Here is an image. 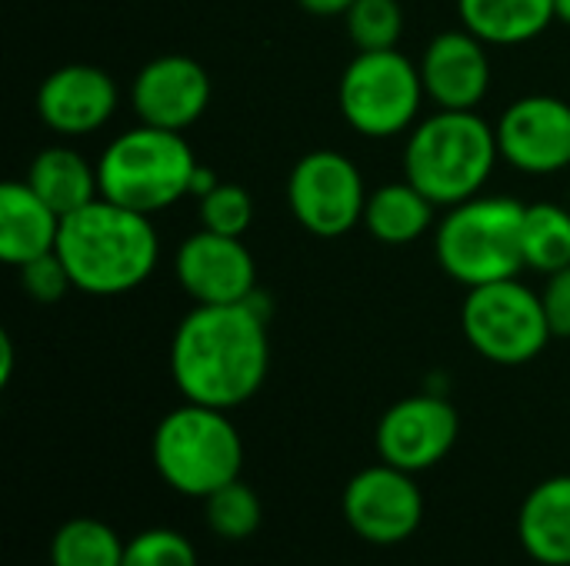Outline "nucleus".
<instances>
[{
    "mask_svg": "<svg viewBox=\"0 0 570 566\" xmlns=\"http://www.w3.org/2000/svg\"><path fill=\"white\" fill-rule=\"evenodd\" d=\"M271 304L257 290L244 304H197L174 330L170 377L184 400L234 410L267 380Z\"/></svg>",
    "mask_w": 570,
    "mask_h": 566,
    "instance_id": "f257e3e1",
    "label": "nucleus"
},
{
    "mask_svg": "<svg viewBox=\"0 0 570 566\" xmlns=\"http://www.w3.org/2000/svg\"><path fill=\"white\" fill-rule=\"evenodd\" d=\"M57 257L63 260L73 290L117 297L137 290L157 270L160 237L150 214L97 197L60 217Z\"/></svg>",
    "mask_w": 570,
    "mask_h": 566,
    "instance_id": "f03ea898",
    "label": "nucleus"
},
{
    "mask_svg": "<svg viewBox=\"0 0 570 566\" xmlns=\"http://www.w3.org/2000/svg\"><path fill=\"white\" fill-rule=\"evenodd\" d=\"M498 160V130L478 110H434L404 143V177L438 207L478 197Z\"/></svg>",
    "mask_w": 570,
    "mask_h": 566,
    "instance_id": "7ed1b4c3",
    "label": "nucleus"
},
{
    "mask_svg": "<svg viewBox=\"0 0 570 566\" xmlns=\"http://www.w3.org/2000/svg\"><path fill=\"white\" fill-rule=\"evenodd\" d=\"M524 214L528 203L488 193L448 207L434 230V257L441 270L468 290L521 277V270H528Z\"/></svg>",
    "mask_w": 570,
    "mask_h": 566,
    "instance_id": "20e7f679",
    "label": "nucleus"
},
{
    "mask_svg": "<svg viewBox=\"0 0 570 566\" xmlns=\"http://www.w3.org/2000/svg\"><path fill=\"white\" fill-rule=\"evenodd\" d=\"M197 167L184 133L137 123L104 147L97 160L100 197L154 217L190 193Z\"/></svg>",
    "mask_w": 570,
    "mask_h": 566,
    "instance_id": "39448f33",
    "label": "nucleus"
},
{
    "mask_svg": "<svg viewBox=\"0 0 570 566\" xmlns=\"http://www.w3.org/2000/svg\"><path fill=\"white\" fill-rule=\"evenodd\" d=\"M227 414L230 410L187 400L157 424L150 457L157 477L170 490L207 500L214 490L240 477L244 440Z\"/></svg>",
    "mask_w": 570,
    "mask_h": 566,
    "instance_id": "423d86ee",
    "label": "nucleus"
},
{
    "mask_svg": "<svg viewBox=\"0 0 570 566\" xmlns=\"http://www.w3.org/2000/svg\"><path fill=\"white\" fill-rule=\"evenodd\" d=\"M428 93L421 67L394 50H357L341 73L337 107L361 137L387 140L411 133Z\"/></svg>",
    "mask_w": 570,
    "mask_h": 566,
    "instance_id": "0eeeda50",
    "label": "nucleus"
},
{
    "mask_svg": "<svg viewBox=\"0 0 570 566\" xmlns=\"http://www.w3.org/2000/svg\"><path fill=\"white\" fill-rule=\"evenodd\" d=\"M461 330L474 354L501 367L531 364L554 337L541 294L518 277L471 287L461 307Z\"/></svg>",
    "mask_w": 570,
    "mask_h": 566,
    "instance_id": "6e6552de",
    "label": "nucleus"
},
{
    "mask_svg": "<svg viewBox=\"0 0 570 566\" xmlns=\"http://www.w3.org/2000/svg\"><path fill=\"white\" fill-rule=\"evenodd\" d=\"M367 183L361 167L341 150L304 153L287 177V207L314 237H344L364 224Z\"/></svg>",
    "mask_w": 570,
    "mask_h": 566,
    "instance_id": "1a4fd4ad",
    "label": "nucleus"
},
{
    "mask_svg": "<svg viewBox=\"0 0 570 566\" xmlns=\"http://www.w3.org/2000/svg\"><path fill=\"white\" fill-rule=\"evenodd\" d=\"M341 510L361 540L391 547L417 534L424 520V497L414 474L381 460L377 467H364L347 480Z\"/></svg>",
    "mask_w": 570,
    "mask_h": 566,
    "instance_id": "9d476101",
    "label": "nucleus"
},
{
    "mask_svg": "<svg viewBox=\"0 0 570 566\" xmlns=\"http://www.w3.org/2000/svg\"><path fill=\"white\" fill-rule=\"evenodd\" d=\"M458 434L461 417L451 400L438 394H414L387 407L374 430V440L384 464L417 477L438 467L454 450Z\"/></svg>",
    "mask_w": 570,
    "mask_h": 566,
    "instance_id": "9b49d317",
    "label": "nucleus"
},
{
    "mask_svg": "<svg viewBox=\"0 0 570 566\" xmlns=\"http://www.w3.org/2000/svg\"><path fill=\"white\" fill-rule=\"evenodd\" d=\"M501 160L531 177H551L570 167V103L551 93L514 100L498 120Z\"/></svg>",
    "mask_w": 570,
    "mask_h": 566,
    "instance_id": "f8f14e48",
    "label": "nucleus"
},
{
    "mask_svg": "<svg viewBox=\"0 0 570 566\" xmlns=\"http://www.w3.org/2000/svg\"><path fill=\"white\" fill-rule=\"evenodd\" d=\"M174 277L194 304H244L257 294V264L244 237L204 227L177 247Z\"/></svg>",
    "mask_w": 570,
    "mask_h": 566,
    "instance_id": "ddd939ff",
    "label": "nucleus"
},
{
    "mask_svg": "<svg viewBox=\"0 0 570 566\" xmlns=\"http://www.w3.org/2000/svg\"><path fill=\"white\" fill-rule=\"evenodd\" d=\"M214 97L210 73L200 60L187 53H164L147 60L130 87V103L140 123L184 133L194 127Z\"/></svg>",
    "mask_w": 570,
    "mask_h": 566,
    "instance_id": "4468645a",
    "label": "nucleus"
},
{
    "mask_svg": "<svg viewBox=\"0 0 570 566\" xmlns=\"http://www.w3.org/2000/svg\"><path fill=\"white\" fill-rule=\"evenodd\" d=\"M417 67L424 93L438 110H478L491 90L488 43L468 27L431 37Z\"/></svg>",
    "mask_w": 570,
    "mask_h": 566,
    "instance_id": "2eb2a0df",
    "label": "nucleus"
},
{
    "mask_svg": "<svg viewBox=\"0 0 570 566\" xmlns=\"http://www.w3.org/2000/svg\"><path fill=\"white\" fill-rule=\"evenodd\" d=\"M117 83L94 63H63L37 87V117L60 137L100 130L117 110Z\"/></svg>",
    "mask_w": 570,
    "mask_h": 566,
    "instance_id": "dca6fc26",
    "label": "nucleus"
},
{
    "mask_svg": "<svg viewBox=\"0 0 570 566\" xmlns=\"http://www.w3.org/2000/svg\"><path fill=\"white\" fill-rule=\"evenodd\" d=\"M60 214L27 183L7 180L0 187V257L20 267L33 257L57 250Z\"/></svg>",
    "mask_w": 570,
    "mask_h": 566,
    "instance_id": "f3484780",
    "label": "nucleus"
},
{
    "mask_svg": "<svg viewBox=\"0 0 570 566\" xmlns=\"http://www.w3.org/2000/svg\"><path fill=\"white\" fill-rule=\"evenodd\" d=\"M518 540L541 566H570V474L548 477L524 497Z\"/></svg>",
    "mask_w": 570,
    "mask_h": 566,
    "instance_id": "a211bd4d",
    "label": "nucleus"
},
{
    "mask_svg": "<svg viewBox=\"0 0 570 566\" xmlns=\"http://www.w3.org/2000/svg\"><path fill=\"white\" fill-rule=\"evenodd\" d=\"M461 27L488 47H521L538 40L554 20V0H458Z\"/></svg>",
    "mask_w": 570,
    "mask_h": 566,
    "instance_id": "6ab92c4d",
    "label": "nucleus"
},
{
    "mask_svg": "<svg viewBox=\"0 0 570 566\" xmlns=\"http://www.w3.org/2000/svg\"><path fill=\"white\" fill-rule=\"evenodd\" d=\"M60 217L87 207L90 200L100 197V177H97V163H90L80 150L53 143L43 147L23 177Z\"/></svg>",
    "mask_w": 570,
    "mask_h": 566,
    "instance_id": "aec40b11",
    "label": "nucleus"
},
{
    "mask_svg": "<svg viewBox=\"0 0 570 566\" xmlns=\"http://www.w3.org/2000/svg\"><path fill=\"white\" fill-rule=\"evenodd\" d=\"M434 210L438 203L428 200L407 177L381 183L371 190L367 207H364V227L374 240L387 247H404L421 240L434 227Z\"/></svg>",
    "mask_w": 570,
    "mask_h": 566,
    "instance_id": "412c9836",
    "label": "nucleus"
},
{
    "mask_svg": "<svg viewBox=\"0 0 570 566\" xmlns=\"http://www.w3.org/2000/svg\"><path fill=\"white\" fill-rule=\"evenodd\" d=\"M524 260L528 270L558 274L570 267V210L561 203H531L524 214Z\"/></svg>",
    "mask_w": 570,
    "mask_h": 566,
    "instance_id": "4be33fe9",
    "label": "nucleus"
},
{
    "mask_svg": "<svg viewBox=\"0 0 570 566\" xmlns=\"http://www.w3.org/2000/svg\"><path fill=\"white\" fill-rule=\"evenodd\" d=\"M124 540L94 517H73L60 524L50 540V566H120Z\"/></svg>",
    "mask_w": 570,
    "mask_h": 566,
    "instance_id": "5701e85b",
    "label": "nucleus"
},
{
    "mask_svg": "<svg viewBox=\"0 0 570 566\" xmlns=\"http://www.w3.org/2000/svg\"><path fill=\"white\" fill-rule=\"evenodd\" d=\"M204 520L210 534H217L220 540H247L261 530L264 504L257 490L237 477L204 500Z\"/></svg>",
    "mask_w": 570,
    "mask_h": 566,
    "instance_id": "b1692460",
    "label": "nucleus"
},
{
    "mask_svg": "<svg viewBox=\"0 0 570 566\" xmlns=\"http://www.w3.org/2000/svg\"><path fill=\"white\" fill-rule=\"evenodd\" d=\"M404 0H354L344 13L347 37L357 50H394L404 33Z\"/></svg>",
    "mask_w": 570,
    "mask_h": 566,
    "instance_id": "393cba45",
    "label": "nucleus"
},
{
    "mask_svg": "<svg viewBox=\"0 0 570 566\" xmlns=\"http://www.w3.org/2000/svg\"><path fill=\"white\" fill-rule=\"evenodd\" d=\"M200 200V227L227 237H244L254 224V200L240 183L217 180Z\"/></svg>",
    "mask_w": 570,
    "mask_h": 566,
    "instance_id": "a878e982",
    "label": "nucleus"
},
{
    "mask_svg": "<svg viewBox=\"0 0 570 566\" xmlns=\"http://www.w3.org/2000/svg\"><path fill=\"white\" fill-rule=\"evenodd\" d=\"M120 566H197V550L184 534L170 527H154L124 544Z\"/></svg>",
    "mask_w": 570,
    "mask_h": 566,
    "instance_id": "bb28decb",
    "label": "nucleus"
},
{
    "mask_svg": "<svg viewBox=\"0 0 570 566\" xmlns=\"http://www.w3.org/2000/svg\"><path fill=\"white\" fill-rule=\"evenodd\" d=\"M17 277H20L23 294L30 300H37V304H57V300L67 297V290H73V280H70L63 260L57 257V250L20 264L17 267Z\"/></svg>",
    "mask_w": 570,
    "mask_h": 566,
    "instance_id": "cd10ccee",
    "label": "nucleus"
},
{
    "mask_svg": "<svg viewBox=\"0 0 570 566\" xmlns=\"http://www.w3.org/2000/svg\"><path fill=\"white\" fill-rule=\"evenodd\" d=\"M541 304L551 324L554 337H570V267L548 274V284L541 290Z\"/></svg>",
    "mask_w": 570,
    "mask_h": 566,
    "instance_id": "c85d7f7f",
    "label": "nucleus"
},
{
    "mask_svg": "<svg viewBox=\"0 0 570 566\" xmlns=\"http://www.w3.org/2000/svg\"><path fill=\"white\" fill-rule=\"evenodd\" d=\"M301 10H307L311 17H344L354 0H297Z\"/></svg>",
    "mask_w": 570,
    "mask_h": 566,
    "instance_id": "c756f323",
    "label": "nucleus"
},
{
    "mask_svg": "<svg viewBox=\"0 0 570 566\" xmlns=\"http://www.w3.org/2000/svg\"><path fill=\"white\" fill-rule=\"evenodd\" d=\"M10 377H13V340H10V334L3 330V334H0V387H7Z\"/></svg>",
    "mask_w": 570,
    "mask_h": 566,
    "instance_id": "7c9ffc66",
    "label": "nucleus"
},
{
    "mask_svg": "<svg viewBox=\"0 0 570 566\" xmlns=\"http://www.w3.org/2000/svg\"><path fill=\"white\" fill-rule=\"evenodd\" d=\"M210 187H217V173H214L210 167H204V163H200V167H197V173H194L190 193H194V197H204Z\"/></svg>",
    "mask_w": 570,
    "mask_h": 566,
    "instance_id": "2f4dec72",
    "label": "nucleus"
},
{
    "mask_svg": "<svg viewBox=\"0 0 570 566\" xmlns=\"http://www.w3.org/2000/svg\"><path fill=\"white\" fill-rule=\"evenodd\" d=\"M554 10H558V20L570 27V0H554Z\"/></svg>",
    "mask_w": 570,
    "mask_h": 566,
    "instance_id": "473e14b6",
    "label": "nucleus"
}]
</instances>
